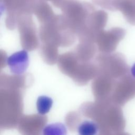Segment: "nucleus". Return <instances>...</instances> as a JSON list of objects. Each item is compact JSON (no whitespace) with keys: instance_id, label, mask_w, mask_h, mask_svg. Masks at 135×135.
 <instances>
[{"instance_id":"f257e3e1","label":"nucleus","mask_w":135,"mask_h":135,"mask_svg":"<svg viewBox=\"0 0 135 135\" xmlns=\"http://www.w3.org/2000/svg\"><path fill=\"white\" fill-rule=\"evenodd\" d=\"M28 54L26 50L14 53L7 59V64L14 74L20 75L24 73L28 66Z\"/></svg>"},{"instance_id":"f03ea898","label":"nucleus","mask_w":135,"mask_h":135,"mask_svg":"<svg viewBox=\"0 0 135 135\" xmlns=\"http://www.w3.org/2000/svg\"><path fill=\"white\" fill-rule=\"evenodd\" d=\"M2 7L6 9L8 13H15L20 10L30 7V4L24 0H1Z\"/></svg>"},{"instance_id":"7ed1b4c3","label":"nucleus","mask_w":135,"mask_h":135,"mask_svg":"<svg viewBox=\"0 0 135 135\" xmlns=\"http://www.w3.org/2000/svg\"><path fill=\"white\" fill-rule=\"evenodd\" d=\"M53 102L52 98L48 96H39L36 101V109L38 113L41 115L47 113L52 107Z\"/></svg>"},{"instance_id":"20e7f679","label":"nucleus","mask_w":135,"mask_h":135,"mask_svg":"<svg viewBox=\"0 0 135 135\" xmlns=\"http://www.w3.org/2000/svg\"><path fill=\"white\" fill-rule=\"evenodd\" d=\"M98 127L97 124L90 120H85L78 126V131L81 135H94L97 133Z\"/></svg>"},{"instance_id":"39448f33","label":"nucleus","mask_w":135,"mask_h":135,"mask_svg":"<svg viewBox=\"0 0 135 135\" xmlns=\"http://www.w3.org/2000/svg\"><path fill=\"white\" fill-rule=\"evenodd\" d=\"M44 134L64 135L66 133L65 126L61 123H54L46 126L43 129Z\"/></svg>"},{"instance_id":"423d86ee","label":"nucleus","mask_w":135,"mask_h":135,"mask_svg":"<svg viewBox=\"0 0 135 135\" xmlns=\"http://www.w3.org/2000/svg\"><path fill=\"white\" fill-rule=\"evenodd\" d=\"M92 2L102 8L112 11V3L113 0H92Z\"/></svg>"},{"instance_id":"0eeeda50","label":"nucleus","mask_w":135,"mask_h":135,"mask_svg":"<svg viewBox=\"0 0 135 135\" xmlns=\"http://www.w3.org/2000/svg\"><path fill=\"white\" fill-rule=\"evenodd\" d=\"M44 1L51 2L54 6L60 8L61 4L63 0H44Z\"/></svg>"},{"instance_id":"6e6552de","label":"nucleus","mask_w":135,"mask_h":135,"mask_svg":"<svg viewBox=\"0 0 135 135\" xmlns=\"http://www.w3.org/2000/svg\"><path fill=\"white\" fill-rule=\"evenodd\" d=\"M130 73L132 76L135 79V63L131 67Z\"/></svg>"}]
</instances>
